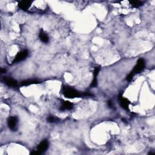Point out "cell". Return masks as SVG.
Listing matches in <instances>:
<instances>
[{
	"instance_id": "obj_1",
	"label": "cell",
	"mask_w": 155,
	"mask_h": 155,
	"mask_svg": "<svg viewBox=\"0 0 155 155\" xmlns=\"http://www.w3.org/2000/svg\"><path fill=\"white\" fill-rule=\"evenodd\" d=\"M62 93L63 95L69 99H74L76 98H80L83 96V94L79 93L78 90L69 86H64L62 88Z\"/></svg>"
},
{
	"instance_id": "obj_2",
	"label": "cell",
	"mask_w": 155,
	"mask_h": 155,
	"mask_svg": "<svg viewBox=\"0 0 155 155\" xmlns=\"http://www.w3.org/2000/svg\"><path fill=\"white\" fill-rule=\"evenodd\" d=\"M48 147V141L47 139L42 140L36 148V150L31 153L32 154L39 155L45 152Z\"/></svg>"
},
{
	"instance_id": "obj_3",
	"label": "cell",
	"mask_w": 155,
	"mask_h": 155,
	"mask_svg": "<svg viewBox=\"0 0 155 155\" xmlns=\"http://www.w3.org/2000/svg\"><path fill=\"white\" fill-rule=\"evenodd\" d=\"M145 67V62L143 58H139L138 61L136 65L134 67L133 70L131 73L135 76L136 74L140 73L141 72L144 70Z\"/></svg>"
},
{
	"instance_id": "obj_4",
	"label": "cell",
	"mask_w": 155,
	"mask_h": 155,
	"mask_svg": "<svg viewBox=\"0 0 155 155\" xmlns=\"http://www.w3.org/2000/svg\"><path fill=\"white\" fill-rule=\"evenodd\" d=\"M18 118L16 116H10L8 119V126L13 132H16L18 130Z\"/></svg>"
},
{
	"instance_id": "obj_5",
	"label": "cell",
	"mask_w": 155,
	"mask_h": 155,
	"mask_svg": "<svg viewBox=\"0 0 155 155\" xmlns=\"http://www.w3.org/2000/svg\"><path fill=\"white\" fill-rule=\"evenodd\" d=\"M29 55V52L27 50H23L20 52H18L14 59L12 61V63H17L25 59Z\"/></svg>"
},
{
	"instance_id": "obj_6",
	"label": "cell",
	"mask_w": 155,
	"mask_h": 155,
	"mask_svg": "<svg viewBox=\"0 0 155 155\" xmlns=\"http://www.w3.org/2000/svg\"><path fill=\"white\" fill-rule=\"evenodd\" d=\"M118 100H119V105H121L122 109H124L126 110H129L130 102L127 98H124L122 95H120L118 97Z\"/></svg>"
},
{
	"instance_id": "obj_7",
	"label": "cell",
	"mask_w": 155,
	"mask_h": 155,
	"mask_svg": "<svg viewBox=\"0 0 155 155\" xmlns=\"http://www.w3.org/2000/svg\"><path fill=\"white\" fill-rule=\"evenodd\" d=\"M3 81L6 85H8L9 87H16L18 85L17 81L12 78L4 77Z\"/></svg>"
},
{
	"instance_id": "obj_8",
	"label": "cell",
	"mask_w": 155,
	"mask_h": 155,
	"mask_svg": "<svg viewBox=\"0 0 155 155\" xmlns=\"http://www.w3.org/2000/svg\"><path fill=\"white\" fill-rule=\"evenodd\" d=\"M73 104L69 102V101H63L62 102L61 106L59 107V109L61 111H64V110H70L73 109Z\"/></svg>"
},
{
	"instance_id": "obj_9",
	"label": "cell",
	"mask_w": 155,
	"mask_h": 155,
	"mask_svg": "<svg viewBox=\"0 0 155 155\" xmlns=\"http://www.w3.org/2000/svg\"><path fill=\"white\" fill-rule=\"evenodd\" d=\"M100 67H96L94 69V79H93L92 82L91 83V87H95L97 85V83H98V80H97V77L98 76L99 72H100Z\"/></svg>"
},
{
	"instance_id": "obj_10",
	"label": "cell",
	"mask_w": 155,
	"mask_h": 155,
	"mask_svg": "<svg viewBox=\"0 0 155 155\" xmlns=\"http://www.w3.org/2000/svg\"><path fill=\"white\" fill-rule=\"evenodd\" d=\"M32 3V2L30 1H24L23 0V1H21L18 3V7L23 10H27L30 7Z\"/></svg>"
},
{
	"instance_id": "obj_11",
	"label": "cell",
	"mask_w": 155,
	"mask_h": 155,
	"mask_svg": "<svg viewBox=\"0 0 155 155\" xmlns=\"http://www.w3.org/2000/svg\"><path fill=\"white\" fill-rule=\"evenodd\" d=\"M39 38L41 42L44 43H47L49 41V38L47 34L42 29H41L39 33Z\"/></svg>"
},
{
	"instance_id": "obj_12",
	"label": "cell",
	"mask_w": 155,
	"mask_h": 155,
	"mask_svg": "<svg viewBox=\"0 0 155 155\" xmlns=\"http://www.w3.org/2000/svg\"><path fill=\"white\" fill-rule=\"evenodd\" d=\"M40 83L39 81L36 80H33V79H29V80H25L23 81L21 83V85L22 86H28L32 84H36Z\"/></svg>"
},
{
	"instance_id": "obj_13",
	"label": "cell",
	"mask_w": 155,
	"mask_h": 155,
	"mask_svg": "<svg viewBox=\"0 0 155 155\" xmlns=\"http://www.w3.org/2000/svg\"><path fill=\"white\" fill-rule=\"evenodd\" d=\"M130 4H131L132 7L135 8H138L143 4V2L140 1H130Z\"/></svg>"
},
{
	"instance_id": "obj_14",
	"label": "cell",
	"mask_w": 155,
	"mask_h": 155,
	"mask_svg": "<svg viewBox=\"0 0 155 155\" xmlns=\"http://www.w3.org/2000/svg\"><path fill=\"white\" fill-rule=\"evenodd\" d=\"M59 121V119L58 118V117H55V116H53V115H51V116H48L47 117V121L49 123H53V122H57Z\"/></svg>"
},
{
	"instance_id": "obj_15",
	"label": "cell",
	"mask_w": 155,
	"mask_h": 155,
	"mask_svg": "<svg viewBox=\"0 0 155 155\" xmlns=\"http://www.w3.org/2000/svg\"><path fill=\"white\" fill-rule=\"evenodd\" d=\"M133 76H134V75H133V74H132L131 72H130V73L128 74V75H127V78H126V79H127V81H128V82L131 81H132V80L133 79Z\"/></svg>"
},
{
	"instance_id": "obj_16",
	"label": "cell",
	"mask_w": 155,
	"mask_h": 155,
	"mask_svg": "<svg viewBox=\"0 0 155 155\" xmlns=\"http://www.w3.org/2000/svg\"><path fill=\"white\" fill-rule=\"evenodd\" d=\"M108 105L110 108H113V102L111 101H108Z\"/></svg>"
},
{
	"instance_id": "obj_17",
	"label": "cell",
	"mask_w": 155,
	"mask_h": 155,
	"mask_svg": "<svg viewBox=\"0 0 155 155\" xmlns=\"http://www.w3.org/2000/svg\"><path fill=\"white\" fill-rule=\"evenodd\" d=\"M5 72H6V70L5 69H1V73H4Z\"/></svg>"
}]
</instances>
